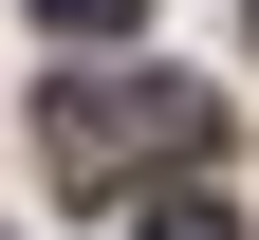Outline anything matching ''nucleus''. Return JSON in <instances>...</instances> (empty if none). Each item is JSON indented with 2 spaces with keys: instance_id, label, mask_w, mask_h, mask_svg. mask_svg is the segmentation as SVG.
I'll use <instances>...</instances> for the list:
<instances>
[{
  "instance_id": "obj_1",
  "label": "nucleus",
  "mask_w": 259,
  "mask_h": 240,
  "mask_svg": "<svg viewBox=\"0 0 259 240\" xmlns=\"http://www.w3.org/2000/svg\"><path fill=\"white\" fill-rule=\"evenodd\" d=\"M204 129H222V111H204L185 74H74V92L37 111V148H56V185H130V166H185Z\"/></svg>"
},
{
  "instance_id": "obj_2",
  "label": "nucleus",
  "mask_w": 259,
  "mask_h": 240,
  "mask_svg": "<svg viewBox=\"0 0 259 240\" xmlns=\"http://www.w3.org/2000/svg\"><path fill=\"white\" fill-rule=\"evenodd\" d=\"M130 240H241V222H222V203H148Z\"/></svg>"
},
{
  "instance_id": "obj_3",
  "label": "nucleus",
  "mask_w": 259,
  "mask_h": 240,
  "mask_svg": "<svg viewBox=\"0 0 259 240\" xmlns=\"http://www.w3.org/2000/svg\"><path fill=\"white\" fill-rule=\"evenodd\" d=\"M37 19H56V37H111V19H130V0H37Z\"/></svg>"
}]
</instances>
